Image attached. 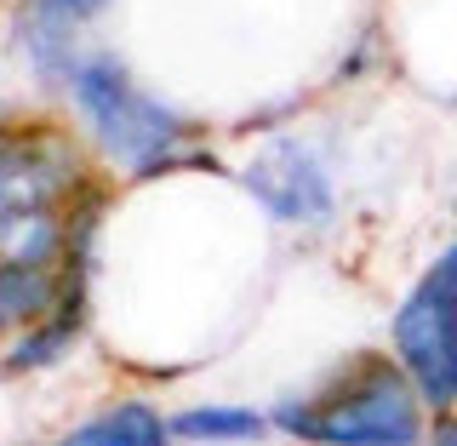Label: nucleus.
Wrapping results in <instances>:
<instances>
[{
	"instance_id": "obj_2",
	"label": "nucleus",
	"mask_w": 457,
	"mask_h": 446,
	"mask_svg": "<svg viewBox=\"0 0 457 446\" xmlns=\"http://www.w3.org/2000/svg\"><path fill=\"white\" fill-rule=\"evenodd\" d=\"M275 424L303 441H320V446H418L423 435L406 372L378 366V361L332 383L320 400L280 407Z\"/></svg>"
},
{
	"instance_id": "obj_7",
	"label": "nucleus",
	"mask_w": 457,
	"mask_h": 446,
	"mask_svg": "<svg viewBox=\"0 0 457 446\" xmlns=\"http://www.w3.org/2000/svg\"><path fill=\"white\" fill-rule=\"evenodd\" d=\"M171 435H183V441H252V435H263V418H252L246 407H195L171 424Z\"/></svg>"
},
{
	"instance_id": "obj_8",
	"label": "nucleus",
	"mask_w": 457,
	"mask_h": 446,
	"mask_svg": "<svg viewBox=\"0 0 457 446\" xmlns=\"http://www.w3.org/2000/svg\"><path fill=\"white\" fill-rule=\"evenodd\" d=\"M104 0H40V18L52 23V46H57V35H63L75 18H86V12H97Z\"/></svg>"
},
{
	"instance_id": "obj_1",
	"label": "nucleus",
	"mask_w": 457,
	"mask_h": 446,
	"mask_svg": "<svg viewBox=\"0 0 457 446\" xmlns=\"http://www.w3.org/2000/svg\"><path fill=\"white\" fill-rule=\"evenodd\" d=\"M75 161L52 138H0V269L57 275L69 252L63 195Z\"/></svg>"
},
{
	"instance_id": "obj_9",
	"label": "nucleus",
	"mask_w": 457,
	"mask_h": 446,
	"mask_svg": "<svg viewBox=\"0 0 457 446\" xmlns=\"http://www.w3.org/2000/svg\"><path fill=\"white\" fill-rule=\"evenodd\" d=\"M435 446H457V418H440L435 424Z\"/></svg>"
},
{
	"instance_id": "obj_4",
	"label": "nucleus",
	"mask_w": 457,
	"mask_h": 446,
	"mask_svg": "<svg viewBox=\"0 0 457 446\" xmlns=\"http://www.w3.org/2000/svg\"><path fill=\"white\" fill-rule=\"evenodd\" d=\"M75 92H80V109L92 114L97 126V143L126 166H154L171 155V143L183 138L178 114L161 109L154 97H143L126 69L114 57H92V63L75 69Z\"/></svg>"
},
{
	"instance_id": "obj_6",
	"label": "nucleus",
	"mask_w": 457,
	"mask_h": 446,
	"mask_svg": "<svg viewBox=\"0 0 457 446\" xmlns=\"http://www.w3.org/2000/svg\"><path fill=\"white\" fill-rule=\"evenodd\" d=\"M63 446H166V424L154 418V407L126 400V407H109L104 418L80 424Z\"/></svg>"
},
{
	"instance_id": "obj_3",
	"label": "nucleus",
	"mask_w": 457,
	"mask_h": 446,
	"mask_svg": "<svg viewBox=\"0 0 457 446\" xmlns=\"http://www.w3.org/2000/svg\"><path fill=\"white\" fill-rule=\"evenodd\" d=\"M395 349L406 378L435 407L457 400V240L435 257V269L418 281V292L395 315Z\"/></svg>"
},
{
	"instance_id": "obj_5",
	"label": "nucleus",
	"mask_w": 457,
	"mask_h": 446,
	"mask_svg": "<svg viewBox=\"0 0 457 446\" xmlns=\"http://www.w3.org/2000/svg\"><path fill=\"white\" fill-rule=\"evenodd\" d=\"M246 189L275 212L280 223H314L332 212V178H326L320 155L297 138H275L246 172Z\"/></svg>"
}]
</instances>
